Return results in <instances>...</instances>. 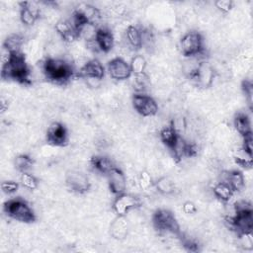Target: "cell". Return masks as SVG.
Instances as JSON below:
<instances>
[{
    "mask_svg": "<svg viewBox=\"0 0 253 253\" xmlns=\"http://www.w3.org/2000/svg\"><path fill=\"white\" fill-rule=\"evenodd\" d=\"M98 32V27L92 23H85L77 30V35L80 40H84L85 42L96 39V35Z\"/></svg>",
    "mask_w": 253,
    "mask_h": 253,
    "instance_id": "obj_25",
    "label": "cell"
},
{
    "mask_svg": "<svg viewBox=\"0 0 253 253\" xmlns=\"http://www.w3.org/2000/svg\"><path fill=\"white\" fill-rule=\"evenodd\" d=\"M105 75V68L100 60L93 58L90 59L81 69H79L78 76L80 78L86 77H95L99 79H103Z\"/></svg>",
    "mask_w": 253,
    "mask_h": 253,
    "instance_id": "obj_13",
    "label": "cell"
},
{
    "mask_svg": "<svg viewBox=\"0 0 253 253\" xmlns=\"http://www.w3.org/2000/svg\"><path fill=\"white\" fill-rule=\"evenodd\" d=\"M108 72L110 77L117 81H124L131 76L129 63L121 57H115L109 61Z\"/></svg>",
    "mask_w": 253,
    "mask_h": 253,
    "instance_id": "obj_11",
    "label": "cell"
},
{
    "mask_svg": "<svg viewBox=\"0 0 253 253\" xmlns=\"http://www.w3.org/2000/svg\"><path fill=\"white\" fill-rule=\"evenodd\" d=\"M111 235L119 240H123L127 236L128 232V220L126 215H118L110 225Z\"/></svg>",
    "mask_w": 253,
    "mask_h": 253,
    "instance_id": "obj_15",
    "label": "cell"
},
{
    "mask_svg": "<svg viewBox=\"0 0 253 253\" xmlns=\"http://www.w3.org/2000/svg\"><path fill=\"white\" fill-rule=\"evenodd\" d=\"M241 88L243 91V94L245 95V99L248 101V103L251 105L252 103V95H253V84L251 80H244L241 84Z\"/></svg>",
    "mask_w": 253,
    "mask_h": 253,
    "instance_id": "obj_31",
    "label": "cell"
},
{
    "mask_svg": "<svg viewBox=\"0 0 253 253\" xmlns=\"http://www.w3.org/2000/svg\"><path fill=\"white\" fill-rule=\"evenodd\" d=\"M13 55H14V53L9 48L2 45V48H1V63H2V66L10 63L12 58H13Z\"/></svg>",
    "mask_w": 253,
    "mask_h": 253,
    "instance_id": "obj_33",
    "label": "cell"
},
{
    "mask_svg": "<svg viewBox=\"0 0 253 253\" xmlns=\"http://www.w3.org/2000/svg\"><path fill=\"white\" fill-rule=\"evenodd\" d=\"M45 138L49 145L55 147L65 146L69 141V134L66 126L60 122H51L45 131Z\"/></svg>",
    "mask_w": 253,
    "mask_h": 253,
    "instance_id": "obj_7",
    "label": "cell"
},
{
    "mask_svg": "<svg viewBox=\"0 0 253 253\" xmlns=\"http://www.w3.org/2000/svg\"><path fill=\"white\" fill-rule=\"evenodd\" d=\"M211 192L213 194V197H215L221 203L230 202L234 195V192L230 188V186L227 183L220 182V181L216 182L212 186Z\"/></svg>",
    "mask_w": 253,
    "mask_h": 253,
    "instance_id": "obj_17",
    "label": "cell"
},
{
    "mask_svg": "<svg viewBox=\"0 0 253 253\" xmlns=\"http://www.w3.org/2000/svg\"><path fill=\"white\" fill-rule=\"evenodd\" d=\"M182 210L186 214H195L197 212V206L192 201H186L182 205Z\"/></svg>",
    "mask_w": 253,
    "mask_h": 253,
    "instance_id": "obj_34",
    "label": "cell"
},
{
    "mask_svg": "<svg viewBox=\"0 0 253 253\" xmlns=\"http://www.w3.org/2000/svg\"><path fill=\"white\" fill-rule=\"evenodd\" d=\"M93 170L99 174L107 175L115 166L113 159L106 155H96L90 159Z\"/></svg>",
    "mask_w": 253,
    "mask_h": 253,
    "instance_id": "obj_16",
    "label": "cell"
},
{
    "mask_svg": "<svg viewBox=\"0 0 253 253\" xmlns=\"http://www.w3.org/2000/svg\"><path fill=\"white\" fill-rule=\"evenodd\" d=\"M19 19L20 22L26 27H33L37 21L40 19L37 15H35L26 5L25 3H19Z\"/></svg>",
    "mask_w": 253,
    "mask_h": 253,
    "instance_id": "obj_22",
    "label": "cell"
},
{
    "mask_svg": "<svg viewBox=\"0 0 253 253\" xmlns=\"http://www.w3.org/2000/svg\"><path fill=\"white\" fill-rule=\"evenodd\" d=\"M179 48L185 57L195 56L206 49L205 40L198 31L187 32L180 40Z\"/></svg>",
    "mask_w": 253,
    "mask_h": 253,
    "instance_id": "obj_5",
    "label": "cell"
},
{
    "mask_svg": "<svg viewBox=\"0 0 253 253\" xmlns=\"http://www.w3.org/2000/svg\"><path fill=\"white\" fill-rule=\"evenodd\" d=\"M42 65L45 79L58 85H63L69 82L74 73L73 62L66 60L63 57L45 58L42 61Z\"/></svg>",
    "mask_w": 253,
    "mask_h": 253,
    "instance_id": "obj_1",
    "label": "cell"
},
{
    "mask_svg": "<svg viewBox=\"0 0 253 253\" xmlns=\"http://www.w3.org/2000/svg\"><path fill=\"white\" fill-rule=\"evenodd\" d=\"M140 206L141 201L137 196L126 192L116 196L112 204L113 211L117 215H126L131 210H135Z\"/></svg>",
    "mask_w": 253,
    "mask_h": 253,
    "instance_id": "obj_8",
    "label": "cell"
},
{
    "mask_svg": "<svg viewBox=\"0 0 253 253\" xmlns=\"http://www.w3.org/2000/svg\"><path fill=\"white\" fill-rule=\"evenodd\" d=\"M66 186L76 194H84L91 188L88 176L79 169H71L65 176Z\"/></svg>",
    "mask_w": 253,
    "mask_h": 253,
    "instance_id": "obj_9",
    "label": "cell"
},
{
    "mask_svg": "<svg viewBox=\"0 0 253 253\" xmlns=\"http://www.w3.org/2000/svg\"><path fill=\"white\" fill-rule=\"evenodd\" d=\"M154 228L160 234H173L178 237L181 235L180 224L175 215L168 210L159 209L152 215Z\"/></svg>",
    "mask_w": 253,
    "mask_h": 253,
    "instance_id": "obj_4",
    "label": "cell"
},
{
    "mask_svg": "<svg viewBox=\"0 0 253 253\" xmlns=\"http://www.w3.org/2000/svg\"><path fill=\"white\" fill-rule=\"evenodd\" d=\"M233 126L236 133L240 136H244L246 134L252 133L251 128V121L249 117L244 113H237L233 119Z\"/></svg>",
    "mask_w": 253,
    "mask_h": 253,
    "instance_id": "obj_19",
    "label": "cell"
},
{
    "mask_svg": "<svg viewBox=\"0 0 253 253\" xmlns=\"http://www.w3.org/2000/svg\"><path fill=\"white\" fill-rule=\"evenodd\" d=\"M106 176L108 179L109 189L114 195L118 196L126 192L127 188L126 176L120 168L114 167Z\"/></svg>",
    "mask_w": 253,
    "mask_h": 253,
    "instance_id": "obj_12",
    "label": "cell"
},
{
    "mask_svg": "<svg viewBox=\"0 0 253 253\" xmlns=\"http://www.w3.org/2000/svg\"><path fill=\"white\" fill-rule=\"evenodd\" d=\"M241 147L244 151L252 155V149H253V138H252V133L246 134L244 136H241Z\"/></svg>",
    "mask_w": 253,
    "mask_h": 253,
    "instance_id": "obj_32",
    "label": "cell"
},
{
    "mask_svg": "<svg viewBox=\"0 0 253 253\" xmlns=\"http://www.w3.org/2000/svg\"><path fill=\"white\" fill-rule=\"evenodd\" d=\"M0 105H1V114H4L5 112L8 111L9 109V100L7 97L2 96L0 100Z\"/></svg>",
    "mask_w": 253,
    "mask_h": 253,
    "instance_id": "obj_35",
    "label": "cell"
},
{
    "mask_svg": "<svg viewBox=\"0 0 253 253\" xmlns=\"http://www.w3.org/2000/svg\"><path fill=\"white\" fill-rule=\"evenodd\" d=\"M138 187L142 191H148L153 187L152 176L147 170H141L138 174Z\"/></svg>",
    "mask_w": 253,
    "mask_h": 253,
    "instance_id": "obj_28",
    "label": "cell"
},
{
    "mask_svg": "<svg viewBox=\"0 0 253 253\" xmlns=\"http://www.w3.org/2000/svg\"><path fill=\"white\" fill-rule=\"evenodd\" d=\"M131 103L135 112L142 117L150 118L158 114V103L148 94H133Z\"/></svg>",
    "mask_w": 253,
    "mask_h": 253,
    "instance_id": "obj_6",
    "label": "cell"
},
{
    "mask_svg": "<svg viewBox=\"0 0 253 253\" xmlns=\"http://www.w3.org/2000/svg\"><path fill=\"white\" fill-rule=\"evenodd\" d=\"M215 9L220 13H228L233 8V2L231 0H218L213 3Z\"/></svg>",
    "mask_w": 253,
    "mask_h": 253,
    "instance_id": "obj_30",
    "label": "cell"
},
{
    "mask_svg": "<svg viewBox=\"0 0 253 253\" xmlns=\"http://www.w3.org/2000/svg\"><path fill=\"white\" fill-rule=\"evenodd\" d=\"M129 67L131 70V74L133 75H139L143 74L146 71L147 68V62L143 55L141 54H135L130 58Z\"/></svg>",
    "mask_w": 253,
    "mask_h": 253,
    "instance_id": "obj_24",
    "label": "cell"
},
{
    "mask_svg": "<svg viewBox=\"0 0 253 253\" xmlns=\"http://www.w3.org/2000/svg\"><path fill=\"white\" fill-rule=\"evenodd\" d=\"M179 136H184L187 129V118L181 114L175 115L169 124Z\"/></svg>",
    "mask_w": 253,
    "mask_h": 253,
    "instance_id": "obj_26",
    "label": "cell"
},
{
    "mask_svg": "<svg viewBox=\"0 0 253 253\" xmlns=\"http://www.w3.org/2000/svg\"><path fill=\"white\" fill-rule=\"evenodd\" d=\"M35 164L34 159L29 154H19L14 159V165L16 169L23 173V172H30V170L33 168Z\"/></svg>",
    "mask_w": 253,
    "mask_h": 253,
    "instance_id": "obj_23",
    "label": "cell"
},
{
    "mask_svg": "<svg viewBox=\"0 0 253 253\" xmlns=\"http://www.w3.org/2000/svg\"><path fill=\"white\" fill-rule=\"evenodd\" d=\"M1 189L7 195L14 194L19 190V183L12 180H6L1 183Z\"/></svg>",
    "mask_w": 253,
    "mask_h": 253,
    "instance_id": "obj_29",
    "label": "cell"
},
{
    "mask_svg": "<svg viewBox=\"0 0 253 253\" xmlns=\"http://www.w3.org/2000/svg\"><path fill=\"white\" fill-rule=\"evenodd\" d=\"M1 76L3 79H12L21 84L31 83V69L25 59L23 52H16L10 63L2 66Z\"/></svg>",
    "mask_w": 253,
    "mask_h": 253,
    "instance_id": "obj_2",
    "label": "cell"
},
{
    "mask_svg": "<svg viewBox=\"0 0 253 253\" xmlns=\"http://www.w3.org/2000/svg\"><path fill=\"white\" fill-rule=\"evenodd\" d=\"M20 181L24 188L29 189L31 191L37 190L39 188V181L35 175L30 172H23L20 175Z\"/></svg>",
    "mask_w": 253,
    "mask_h": 253,
    "instance_id": "obj_27",
    "label": "cell"
},
{
    "mask_svg": "<svg viewBox=\"0 0 253 253\" xmlns=\"http://www.w3.org/2000/svg\"><path fill=\"white\" fill-rule=\"evenodd\" d=\"M125 42L133 49L141 48V31L138 27L129 25L125 31Z\"/></svg>",
    "mask_w": 253,
    "mask_h": 253,
    "instance_id": "obj_18",
    "label": "cell"
},
{
    "mask_svg": "<svg viewBox=\"0 0 253 253\" xmlns=\"http://www.w3.org/2000/svg\"><path fill=\"white\" fill-rule=\"evenodd\" d=\"M4 211L9 217L17 221L28 223L36 219V212L27 200L20 197L8 200L4 204Z\"/></svg>",
    "mask_w": 253,
    "mask_h": 253,
    "instance_id": "obj_3",
    "label": "cell"
},
{
    "mask_svg": "<svg viewBox=\"0 0 253 253\" xmlns=\"http://www.w3.org/2000/svg\"><path fill=\"white\" fill-rule=\"evenodd\" d=\"M96 41L101 48V51L104 53L110 52L113 47L115 46V37L114 33L111 31L110 28L101 27L98 29L96 35Z\"/></svg>",
    "mask_w": 253,
    "mask_h": 253,
    "instance_id": "obj_14",
    "label": "cell"
},
{
    "mask_svg": "<svg viewBox=\"0 0 253 253\" xmlns=\"http://www.w3.org/2000/svg\"><path fill=\"white\" fill-rule=\"evenodd\" d=\"M158 137L160 139V141L168 148L170 149L175 142L177 141L179 135L177 134V132L172 128V126L170 125L162 126L159 131H158Z\"/></svg>",
    "mask_w": 253,
    "mask_h": 253,
    "instance_id": "obj_21",
    "label": "cell"
},
{
    "mask_svg": "<svg viewBox=\"0 0 253 253\" xmlns=\"http://www.w3.org/2000/svg\"><path fill=\"white\" fill-rule=\"evenodd\" d=\"M153 187L155 188L156 192L161 195H172L176 191V185L172 179L167 176H161L155 180L153 183Z\"/></svg>",
    "mask_w": 253,
    "mask_h": 253,
    "instance_id": "obj_20",
    "label": "cell"
},
{
    "mask_svg": "<svg viewBox=\"0 0 253 253\" xmlns=\"http://www.w3.org/2000/svg\"><path fill=\"white\" fill-rule=\"evenodd\" d=\"M216 72L211 63L208 60L200 63L197 72L190 79L196 86L201 88H209L213 85Z\"/></svg>",
    "mask_w": 253,
    "mask_h": 253,
    "instance_id": "obj_10",
    "label": "cell"
}]
</instances>
